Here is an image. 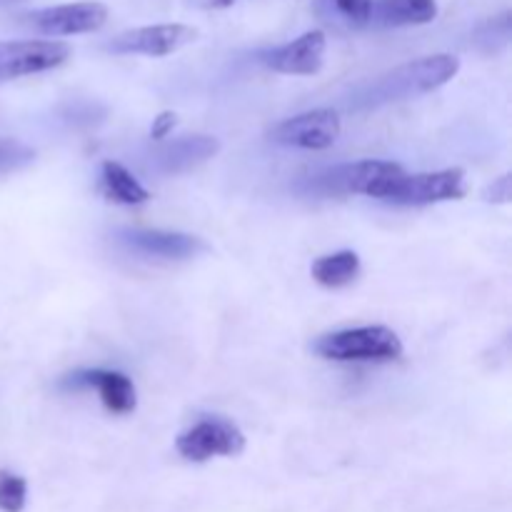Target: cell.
<instances>
[{"label":"cell","instance_id":"1","mask_svg":"<svg viewBox=\"0 0 512 512\" xmlns=\"http://www.w3.org/2000/svg\"><path fill=\"white\" fill-rule=\"evenodd\" d=\"M458 70L460 60L450 53L413 60V63L400 65V68L390 70V73L380 75L375 83H370L363 90V95H360V103L383 105L393 103V100H405L413 98V95L430 93V90H438L440 85L453 80L458 75Z\"/></svg>","mask_w":512,"mask_h":512},{"label":"cell","instance_id":"2","mask_svg":"<svg viewBox=\"0 0 512 512\" xmlns=\"http://www.w3.org/2000/svg\"><path fill=\"white\" fill-rule=\"evenodd\" d=\"M405 175L403 165L390 160H360V163H345L318 173L308 183L310 193L323 195H368V198L385 200L393 185Z\"/></svg>","mask_w":512,"mask_h":512},{"label":"cell","instance_id":"3","mask_svg":"<svg viewBox=\"0 0 512 512\" xmlns=\"http://www.w3.org/2000/svg\"><path fill=\"white\" fill-rule=\"evenodd\" d=\"M315 353L335 363H388L403 355V340L385 325L338 330L315 340Z\"/></svg>","mask_w":512,"mask_h":512},{"label":"cell","instance_id":"4","mask_svg":"<svg viewBox=\"0 0 512 512\" xmlns=\"http://www.w3.org/2000/svg\"><path fill=\"white\" fill-rule=\"evenodd\" d=\"M178 453L190 463H205L215 455L235 458L245 450V435L238 425L223 418L200 420L190 430H185L175 443Z\"/></svg>","mask_w":512,"mask_h":512},{"label":"cell","instance_id":"5","mask_svg":"<svg viewBox=\"0 0 512 512\" xmlns=\"http://www.w3.org/2000/svg\"><path fill=\"white\" fill-rule=\"evenodd\" d=\"M70 58V45L60 40H5L0 43V83L45 73Z\"/></svg>","mask_w":512,"mask_h":512},{"label":"cell","instance_id":"6","mask_svg":"<svg viewBox=\"0 0 512 512\" xmlns=\"http://www.w3.org/2000/svg\"><path fill=\"white\" fill-rule=\"evenodd\" d=\"M465 195V173L460 168L435 170V173H405L385 203L395 205H435L460 200Z\"/></svg>","mask_w":512,"mask_h":512},{"label":"cell","instance_id":"7","mask_svg":"<svg viewBox=\"0 0 512 512\" xmlns=\"http://www.w3.org/2000/svg\"><path fill=\"white\" fill-rule=\"evenodd\" d=\"M108 20V8L98 0H80V3L53 5V8L33 10L25 15V23L40 35L60 38V35L95 33Z\"/></svg>","mask_w":512,"mask_h":512},{"label":"cell","instance_id":"8","mask_svg":"<svg viewBox=\"0 0 512 512\" xmlns=\"http://www.w3.org/2000/svg\"><path fill=\"white\" fill-rule=\"evenodd\" d=\"M198 38V30L183 23H160L143 25V28L125 30L115 35L108 43V50L118 55H148V58H163V55L178 53L188 43Z\"/></svg>","mask_w":512,"mask_h":512},{"label":"cell","instance_id":"9","mask_svg":"<svg viewBox=\"0 0 512 512\" xmlns=\"http://www.w3.org/2000/svg\"><path fill=\"white\" fill-rule=\"evenodd\" d=\"M340 115L330 108H315L283 120L273 130V140L285 148L328 150L340 138Z\"/></svg>","mask_w":512,"mask_h":512},{"label":"cell","instance_id":"10","mask_svg":"<svg viewBox=\"0 0 512 512\" xmlns=\"http://www.w3.org/2000/svg\"><path fill=\"white\" fill-rule=\"evenodd\" d=\"M325 48L328 43H325L323 30H310L280 48L268 50L263 55V63L283 75H315L325 63Z\"/></svg>","mask_w":512,"mask_h":512},{"label":"cell","instance_id":"11","mask_svg":"<svg viewBox=\"0 0 512 512\" xmlns=\"http://www.w3.org/2000/svg\"><path fill=\"white\" fill-rule=\"evenodd\" d=\"M118 240L135 253L163 260H185L205 250V245L195 235L170 233V230L123 228L118 230Z\"/></svg>","mask_w":512,"mask_h":512},{"label":"cell","instance_id":"12","mask_svg":"<svg viewBox=\"0 0 512 512\" xmlns=\"http://www.w3.org/2000/svg\"><path fill=\"white\" fill-rule=\"evenodd\" d=\"M73 383L98 390L100 403L105 405V410L115 415L133 413L135 405H138L133 380L128 375L118 373V370H85V373L75 375Z\"/></svg>","mask_w":512,"mask_h":512},{"label":"cell","instance_id":"13","mask_svg":"<svg viewBox=\"0 0 512 512\" xmlns=\"http://www.w3.org/2000/svg\"><path fill=\"white\" fill-rule=\"evenodd\" d=\"M220 143L210 135H188V138L173 140L165 145L158 155V163L163 173H183V170L195 168L218 153Z\"/></svg>","mask_w":512,"mask_h":512},{"label":"cell","instance_id":"14","mask_svg":"<svg viewBox=\"0 0 512 512\" xmlns=\"http://www.w3.org/2000/svg\"><path fill=\"white\" fill-rule=\"evenodd\" d=\"M100 193L105 200L118 205H140L150 200L148 188H143L140 180L115 160H105L100 168Z\"/></svg>","mask_w":512,"mask_h":512},{"label":"cell","instance_id":"15","mask_svg":"<svg viewBox=\"0 0 512 512\" xmlns=\"http://www.w3.org/2000/svg\"><path fill=\"white\" fill-rule=\"evenodd\" d=\"M438 18L435 0H373V18L380 25H425Z\"/></svg>","mask_w":512,"mask_h":512},{"label":"cell","instance_id":"16","mask_svg":"<svg viewBox=\"0 0 512 512\" xmlns=\"http://www.w3.org/2000/svg\"><path fill=\"white\" fill-rule=\"evenodd\" d=\"M313 280L323 288H345L360 275V258L355 250H340V253L323 255L310 268Z\"/></svg>","mask_w":512,"mask_h":512},{"label":"cell","instance_id":"17","mask_svg":"<svg viewBox=\"0 0 512 512\" xmlns=\"http://www.w3.org/2000/svg\"><path fill=\"white\" fill-rule=\"evenodd\" d=\"M25 495H28V483L20 475L0 470V510L20 512L25 508Z\"/></svg>","mask_w":512,"mask_h":512},{"label":"cell","instance_id":"18","mask_svg":"<svg viewBox=\"0 0 512 512\" xmlns=\"http://www.w3.org/2000/svg\"><path fill=\"white\" fill-rule=\"evenodd\" d=\"M335 13L345 20V23L355 25H368L373 18V0H330Z\"/></svg>","mask_w":512,"mask_h":512},{"label":"cell","instance_id":"19","mask_svg":"<svg viewBox=\"0 0 512 512\" xmlns=\"http://www.w3.org/2000/svg\"><path fill=\"white\" fill-rule=\"evenodd\" d=\"M175 123H178V115H175L173 110H165V113H160L158 118L153 120V125H150V138L153 140L168 138V135L173 133Z\"/></svg>","mask_w":512,"mask_h":512},{"label":"cell","instance_id":"20","mask_svg":"<svg viewBox=\"0 0 512 512\" xmlns=\"http://www.w3.org/2000/svg\"><path fill=\"white\" fill-rule=\"evenodd\" d=\"M510 175H503V178L498 180V185H493V188L488 190V195H493L490 200H500V203H505V200L510 198Z\"/></svg>","mask_w":512,"mask_h":512},{"label":"cell","instance_id":"21","mask_svg":"<svg viewBox=\"0 0 512 512\" xmlns=\"http://www.w3.org/2000/svg\"><path fill=\"white\" fill-rule=\"evenodd\" d=\"M193 3L203 10H223V8H230L235 0H193Z\"/></svg>","mask_w":512,"mask_h":512}]
</instances>
